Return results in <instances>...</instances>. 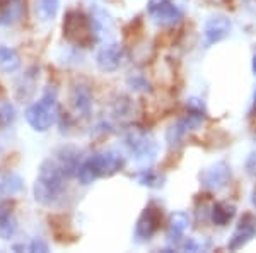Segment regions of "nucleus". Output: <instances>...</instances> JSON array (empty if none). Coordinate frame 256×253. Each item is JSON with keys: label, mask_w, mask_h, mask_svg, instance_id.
Segmentation results:
<instances>
[{"label": "nucleus", "mask_w": 256, "mask_h": 253, "mask_svg": "<svg viewBox=\"0 0 256 253\" xmlns=\"http://www.w3.org/2000/svg\"><path fill=\"white\" fill-rule=\"evenodd\" d=\"M160 224V212L159 209L154 207H147L138 217L137 224H135V239L137 241H148L159 229Z\"/></svg>", "instance_id": "0eeeda50"}, {"label": "nucleus", "mask_w": 256, "mask_h": 253, "mask_svg": "<svg viewBox=\"0 0 256 253\" xmlns=\"http://www.w3.org/2000/svg\"><path fill=\"white\" fill-rule=\"evenodd\" d=\"M202 125V111H195V113H190L184 118L178 120V122L168 130V142L169 146H176L180 144L181 140L186 137V134H190L192 130H195Z\"/></svg>", "instance_id": "6e6552de"}, {"label": "nucleus", "mask_w": 256, "mask_h": 253, "mask_svg": "<svg viewBox=\"0 0 256 253\" xmlns=\"http://www.w3.org/2000/svg\"><path fill=\"white\" fill-rule=\"evenodd\" d=\"M72 105L76 108L77 113L88 115L90 111V105H92V94L88 86L84 84H77L72 89Z\"/></svg>", "instance_id": "dca6fc26"}, {"label": "nucleus", "mask_w": 256, "mask_h": 253, "mask_svg": "<svg viewBox=\"0 0 256 253\" xmlns=\"http://www.w3.org/2000/svg\"><path fill=\"white\" fill-rule=\"evenodd\" d=\"M253 204H254V207H256V190H254V193H253Z\"/></svg>", "instance_id": "a878e982"}, {"label": "nucleus", "mask_w": 256, "mask_h": 253, "mask_svg": "<svg viewBox=\"0 0 256 253\" xmlns=\"http://www.w3.org/2000/svg\"><path fill=\"white\" fill-rule=\"evenodd\" d=\"M123 60V50L118 45H104L99 50L98 57H96V64L102 72H113L122 65Z\"/></svg>", "instance_id": "9b49d317"}, {"label": "nucleus", "mask_w": 256, "mask_h": 253, "mask_svg": "<svg viewBox=\"0 0 256 253\" xmlns=\"http://www.w3.org/2000/svg\"><path fill=\"white\" fill-rule=\"evenodd\" d=\"M190 226V217L186 212H174L169 219L168 226V238L171 243H180L183 239L184 233H186Z\"/></svg>", "instance_id": "4468645a"}, {"label": "nucleus", "mask_w": 256, "mask_h": 253, "mask_svg": "<svg viewBox=\"0 0 256 253\" xmlns=\"http://www.w3.org/2000/svg\"><path fill=\"white\" fill-rule=\"evenodd\" d=\"M64 35L68 41L80 45V47L90 43L96 36L90 19L86 18L79 11H70L67 14V18L64 21Z\"/></svg>", "instance_id": "20e7f679"}, {"label": "nucleus", "mask_w": 256, "mask_h": 253, "mask_svg": "<svg viewBox=\"0 0 256 253\" xmlns=\"http://www.w3.org/2000/svg\"><path fill=\"white\" fill-rule=\"evenodd\" d=\"M125 144L130 151V154L135 157L138 164H148L156 159L158 156V142L152 135H148L147 132L140 130H132L126 135Z\"/></svg>", "instance_id": "39448f33"}, {"label": "nucleus", "mask_w": 256, "mask_h": 253, "mask_svg": "<svg viewBox=\"0 0 256 253\" xmlns=\"http://www.w3.org/2000/svg\"><path fill=\"white\" fill-rule=\"evenodd\" d=\"M20 65V59L16 50L9 47H0V70L6 74L16 72Z\"/></svg>", "instance_id": "f3484780"}, {"label": "nucleus", "mask_w": 256, "mask_h": 253, "mask_svg": "<svg viewBox=\"0 0 256 253\" xmlns=\"http://www.w3.org/2000/svg\"><path fill=\"white\" fill-rule=\"evenodd\" d=\"M125 166V157L118 151H101L79 164L76 176L82 185H90L102 176H111Z\"/></svg>", "instance_id": "f03ea898"}, {"label": "nucleus", "mask_w": 256, "mask_h": 253, "mask_svg": "<svg viewBox=\"0 0 256 253\" xmlns=\"http://www.w3.org/2000/svg\"><path fill=\"white\" fill-rule=\"evenodd\" d=\"M230 30H232V24H230V21L226 16H214V18H210L204 30L205 45L210 47V45H216L218 41L226 40L230 35Z\"/></svg>", "instance_id": "1a4fd4ad"}, {"label": "nucleus", "mask_w": 256, "mask_h": 253, "mask_svg": "<svg viewBox=\"0 0 256 253\" xmlns=\"http://www.w3.org/2000/svg\"><path fill=\"white\" fill-rule=\"evenodd\" d=\"M67 173L62 169L55 157L43 161L34 181V198L43 205H52L62 197L67 181Z\"/></svg>", "instance_id": "f257e3e1"}, {"label": "nucleus", "mask_w": 256, "mask_h": 253, "mask_svg": "<svg viewBox=\"0 0 256 253\" xmlns=\"http://www.w3.org/2000/svg\"><path fill=\"white\" fill-rule=\"evenodd\" d=\"M246 168L250 175H256V154L250 156V159H248V163H246Z\"/></svg>", "instance_id": "b1692460"}, {"label": "nucleus", "mask_w": 256, "mask_h": 253, "mask_svg": "<svg viewBox=\"0 0 256 253\" xmlns=\"http://www.w3.org/2000/svg\"><path fill=\"white\" fill-rule=\"evenodd\" d=\"M22 2L20 0H6L4 4H0V24L2 26H9L14 24L22 18Z\"/></svg>", "instance_id": "2eb2a0df"}, {"label": "nucleus", "mask_w": 256, "mask_h": 253, "mask_svg": "<svg viewBox=\"0 0 256 253\" xmlns=\"http://www.w3.org/2000/svg\"><path fill=\"white\" fill-rule=\"evenodd\" d=\"M254 233H256V221L251 214H246L244 217L241 219V222H239L238 229L234 231L229 244H227L229 250H239V248H242L251 238H253Z\"/></svg>", "instance_id": "f8f14e48"}, {"label": "nucleus", "mask_w": 256, "mask_h": 253, "mask_svg": "<svg viewBox=\"0 0 256 253\" xmlns=\"http://www.w3.org/2000/svg\"><path fill=\"white\" fill-rule=\"evenodd\" d=\"M234 214H236L234 205H229L226 202H217L212 209V221L216 226H226L232 221Z\"/></svg>", "instance_id": "a211bd4d"}, {"label": "nucleus", "mask_w": 256, "mask_h": 253, "mask_svg": "<svg viewBox=\"0 0 256 253\" xmlns=\"http://www.w3.org/2000/svg\"><path fill=\"white\" fill-rule=\"evenodd\" d=\"M60 115L58 110V98L53 89L44 91V94L38 101L26 110V120L36 132H46L56 123Z\"/></svg>", "instance_id": "7ed1b4c3"}, {"label": "nucleus", "mask_w": 256, "mask_h": 253, "mask_svg": "<svg viewBox=\"0 0 256 253\" xmlns=\"http://www.w3.org/2000/svg\"><path fill=\"white\" fill-rule=\"evenodd\" d=\"M30 251H48V244L40 238H34L32 241L30 243Z\"/></svg>", "instance_id": "5701e85b"}, {"label": "nucleus", "mask_w": 256, "mask_h": 253, "mask_svg": "<svg viewBox=\"0 0 256 253\" xmlns=\"http://www.w3.org/2000/svg\"><path fill=\"white\" fill-rule=\"evenodd\" d=\"M14 117H16V111L10 105H4L0 108V120H2L4 125H9L12 120H14Z\"/></svg>", "instance_id": "4be33fe9"}, {"label": "nucleus", "mask_w": 256, "mask_h": 253, "mask_svg": "<svg viewBox=\"0 0 256 253\" xmlns=\"http://www.w3.org/2000/svg\"><path fill=\"white\" fill-rule=\"evenodd\" d=\"M147 14L159 26H174L183 18V12L172 0H148Z\"/></svg>", "instance_id": "423d86ee"}, {"label": "nucleus", "mask_w": 256, "mask_h": 253, "mask_svg": "<svg viewBox=\"0 0 256 253\" xmlns=\"http://www.w3.org/2000/svg\"><path fill=\"white\" fill-rule=\"evenodd\" d=\"M22 188V180L14 173L0 175V195H14Z\"/></svg>", "instance_id": "6ab92c4d"}, {"label": "nucleus", "mask_w": 256, "mask_h": 253, "mask_svg": "<svg viewBox=\"0 0 256 253\" xmlns=\"http://www.w3.org/2000/svg\"><path fill=\"white\" fill-rule=\"evenodd\" d=\"M18 233V217L14 214V205L9 200L0 202V238L10 239Z\"/></svg>", "instance_id": "ddd939ff"}, {"label": "nucleus", "mask_w": 256, "mask_h": 253, "mask_svg": "<svg viewBox=\"0 0 256 253\" xmlns=\"http://www.w3.org/2000/svg\"><path fill=\"white\" fill-rule=\"evenodd\" d=\"M254 108H256V94H254Z\"/></svg>", "instance_id": "bb28decb"}, {"label": "nucleus", "mask_w": 256, "mask_h": 253, "mask_svg": "<svg viewBox=\"0 0 256 253\" xmlns=\"http://www.w3.org/2000/svg\"><path fill=\"white\" fill-rule=\"evenodd\" d=\"M58 7H60V0H38V11L43 21L55 19Z\"/></svg>", "instance_id": "aec40b11"}, {"label": "nucleus", "mask_w": 256, "mask_h": 253, "mask_svg": "<svg viewBox=\"0 0 256 253\" xmlns=\"http://www.w3.org/2000/svg\"><path fill=\"white\" fill-rule=\"evenodd\" d=\"M137 181L144 186H159L160 183V176L152 169H144L137 175Z\"/></svg>", "instance_id": "412c9836"}, {"label": "nucleus", "mask_w": 256, "mask_h": 253, "mask_svg": "<svg viewBox=\"0 0 256 253\" xmlns=\"http://www.w3.org/2000/svg\"><path fill=\"white\" fill-rule=\"evenodd\" d=\"M202 185L207 186L210 190H220L229 183L230 180V168L229 164L220 161V163L212 164L210 168L205 169L200 176Z\"/></svg>", "instance_id": "9d476101"}, {"label": "nucleus", "mask_w": 256, "mask_h": 253, "mask_svg": "<svg viewBox=\"0 0 256 253\" xmlns=\"http://www.w3.org/2000/svg\"><path fill=\"white\" fill-rule=\"evenodd\" d=\"M253 70H254V74H256V57L253 59Z\"/></svg>", "instance_id": "393cba45"}]
</instances>
